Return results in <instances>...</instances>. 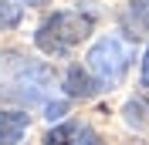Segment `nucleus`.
<instances>
[{"label":"nucleus","mask_w":149,"mask_h":145,"mask_svg":"<svg viewBox=\"0 0 149 145\" xmlns=\"http://www.w3.org/2000/svg\"><path fill=\"white\" fill-rule=\"evenodd\" d=\"M95 20L81 10H61V14H51V17L37 27V47L47 51V54H68L74 44H81L85 37L92 34Z\"/></svg>","instance_id":"obj_1"},{"label":"nucleus","mask_w":149,"mask_h":145,"mask_svg":"<svg viewBox=\"0 0 149 145\" xmlns=\"http://www.w3.org/2000/svg\"><path fill=\"white\" fill-rule=\"evenodd\" d=\"M125 64H129V51H125V44L119 37H102L88 51V71L102 84H115L125 74Z\"/></svg>","instance_id":"obj_2"},{"label":"nucleus","mask_w":149,"mask_h":145,"mask_svg":"<svg viewBox=\"0 0 149 145\" xmlns=\"http://www.w3.org/2000/svg\"><path fill=\"white\" fill-rule=\"evenodd\" d=\"M31 118L24 111H0V145H14L20 142V135L27 132Z\"/></svg>","instance_id":"obj_3"},{"label":"nucleus","mask_w":149,"mask_h":145,"mask_svg":"<svg viewBox=\"0 0 149 145\" xmlns=\"http://www.w3.org/2000/svg\"><path fill=\"white\" fill-rule=\"evenodd\" d=\"M65 91L71 95V98H88V95L95 91V81L88 78L85 68L74 64V68H68V74H65Z\"/></svg>","instance_id":"obj_4"},{"label":"nucleus","mask_w":149,"mask_h":145,"mask_svg":"<svg viewBox=\"0 0 149 145\" xmlns=\"http://www.w3.org/2000/svg\"><path fill=\"white\" fill-rule=\"evenodd\" d=\"M125 122L129 125H136V128H142V125H149V101H129L125 105Z\"/></svg>","instance_id":"obj_5"},{"label":"nucleus","mask_w":149,"mask_h":145,"mask_svg":"<svg viewBox=\"0 0 149 145\" xmlns=\"http://www.w3.org/2000/svg\"><path fill=\"white\" fill-rule=\"evenodd\" d=\"M71 138H74V128H71V125H58V128H51V132H47L44 145H74Z\"/></svg>","instance_id":"obj_6"},{"label":"nucleus","mask_w":149,"mask_h":145,"mask_svg":"<svg viewBox=\"0 0 149 145\" xmlns=\"http://www.w3.org/2000/svg\"><path fill=\"white\" fill-rule=\"evenodd\" d=\"M17 20H20V7L3 3V0H0V27H14Z\"/></svg>","instance_id":"obj_7"},{"label":"nucleus","mask_w":149,"mask_h":145,"mask_svg":"<svg viewBox=\"0 0 149 145\" xmlns=\"http://www.w3.org/2000/svg\"><path fill=\"white\" fill-rule=\"evenodd\" d=\"M74 145H105V142L95 135L92 128H81V132H74Z\"/></svg>","instance_id":"obj_8"},{"label":"nucleus","mask_w":149,"mask_h":145,"mask_svg":"<svg viewBox=\"0 0 149 145\" xmlns=\"http://www.w3.org/2000/svg\"><path fill=\"white\" fill-rule=\"evenodd\" d=\"M65 111H68V105H65V101H51V105H47V118H51V122H58Z\"/></svg>","instance_id":"obj_9"},{"label":"nucleus","mask_w":149,"mask_h":145,"mask_svg":"<svg viewBox=\"0 0 149 145\" xmlns=\"http://www.w3.org/2000/svg\"><path fill=\"white\" fill-rule=\"evenodd\" d=\"M136 17L149 27V0H139V3H136Z\"/></svg>","instance_id":"obj_10"},{"label":"nucleus","mask_w":149,"mask_h":145,"mask_svg":"<svg viewBox=\"0 0 149 145\" xmlns=\"http://www.w3.org/2000/svg\"><path fill=\"white\" fill-rule=\"evenodd\" d=\"M142 84L149 88V47H146V54H142Z\"/></svg>","instance_id":"obj_11"},{"label":"nucleus","mask_w":149,"mask_h":145,"mask_svg":"<svg viewBox=\"0 0 149 145\" xmlns=\"http://www.w3.org/2000/svg\"><path fill=\"white\" fill-rule=\"evenodd\" d=\"M20 3H31V7H41V3H47V0H20Z\"/></svg>","instance_id":"obj_12"}]
</instances>
